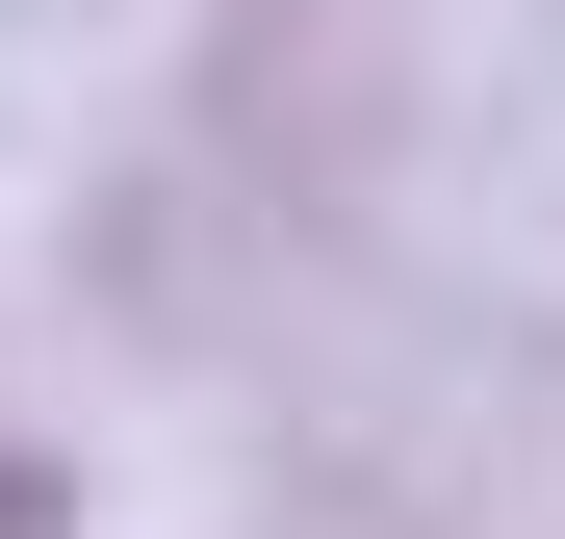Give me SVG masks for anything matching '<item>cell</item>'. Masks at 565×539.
<instances>
[{
    "instance_id": "6da1fadb",
    "label": "cell",
    "mask_w": 565,
    "mask_h": 539,
    "mask_svg": "<svg viewBox=\"0 0 565 539\" xmlns=\"http://www.w3.org/2000/svg\"><path fill=\"white\" fill-rule=\"evenodd\" d=\"M26 514H52V488H26V463H0V539H26Z\"/></svg>"
}]
</instances>
